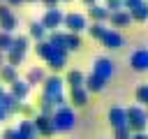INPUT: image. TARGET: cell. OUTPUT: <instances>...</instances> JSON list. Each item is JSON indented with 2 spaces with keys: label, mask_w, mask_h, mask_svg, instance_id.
Here are the masks:
<instances>
[{
  "label": "cell",
  "mask_w": 148,
  "mask_h": 139,
  "mask_svg": "<svg viewBox=\"0 0 148 139\" xmlns=\"http://www.w3.org/2000/svg\"><path fill=\"white\" fill-rule=\"evenodd\" d=\"M25 139H37V130H35V125H32V118H25V120H21L18 123V127H16Z\"/></svg>",
  "instance_id": "cell-23"
},
{
  "label": "cell",
  "mask_w": 148,
  "mask_h": 139,
  "mask_svg": "<svg viewBox=\"0 0 148 139\" xmlns=\"http://www.w3.org/2000/svg\"><path fill=\"white\" fill-rule=\"evenodd\" d=\"M12 39H14V32H5V30H0V51H2V53L12 49Z\"/></svg>",
  "instance_id": "cell-30"
},
{
  "label": "cell",
  "mask_w": 148,
  "mask_h": 139,
  "mask_svg": "<svg viewBox=\"0 0 148 139\" xmlns=\"http://www.w3.org/2000/svg\"><path fill=\"white\" fill-rule=\"evenodd\" d=\"M81 46H83L81 35H79V32H67V39H65V49H67V53H69V51H79Z\"/></svg>",
  "instance_id": "cell-26"
},
{
  "label": "cell",
  "mask_w": 148,
  "mask_h": 139,
  "mask_svg": "<svg viewBox=\"0 0 148 139\" xmlns=\"http://www.w3.org/2000/svg\"><path fill=\"white\" fill-rule=\"evenodd\" d=\"M28 37L35 39V42L46 39V28H44L39 21H30V25H28Z\"/></svg>",
  "instance_id": "cell-20"
},
{
  "label": "cell",
  "mask_w": 148,
  "mask_h": 139,
  "mask_svg": "<svg viewBox=\"0 0 148 139\" xmlns=\"http://www.w3.org/2000/svg\"><path fill=\"white\" fill-rule=\"evenodd\" d=\"M0 2H2V0H0Z\"/></svg>",
  "instance_id": "cell-46"
},
{
  "label": "cell",
  "mask_w": 148,
  "mask_h": 139,
  "mask_svg": "<svg viewBox=\"0 0 148 139\" xmlns=\"http://www.w3.org/2000/svg\"><path fill=\"white\" fill-rule=\"evenodd\" d=\"M2 93H5V86H2V83H0V95H2Z\"/></svg>",
  "instance_id": "cell-43"
},
{
  "label": "cell",
  "mask_w": 148,
  "mask_h": 139,
  "mask_svg": "<svg viewBox=\"0 0 148 139\" xmlns=\"http://www.w3.org/2000/svg\"><path fill=\"white\" fill-rule=\"evenodd\" d=\"M92 74H97L99 79L109 81V79L116 74V63H113L111 58H106V56H99V58H95V63H92Z\"/></svg>",
  "instance_id": "cell-5"
},
{
  "label": "cell",
  "mask_w": 148,
  "mask_h": 139,
  "mask_svg": "<svg viewBox=\"0 0 148 139\" xmlns=\"http://www.w3.org/2000/svg\"><path fill=\"white\" fill-rule=\"evenodd\" d=\"M136 102L141 107H148V83H143V86L136 88Z\"/></svg>",
  "instance_id": "cell-31"
},
{
  "label": "cell",
  "mask_w": 148,
  "mask_h": 139,
  "mask_svg": "<svg viewBox=\"0 0 148 139\" xmlns=\"http://www.w3.org/2000/svg\"><path fill=\"white\" fill-rule=\"evenodd\" d=\"M69 88H79V86H83V72H79V70H67V74H65V79H62Z\"/></svg>",
  "instance_id": "cell-21"
},
{
  "label": "cell",
  "mask_w": 148,
  "mask_h": 139,
  "mask_svg": "<svg viewBox=\"0 0 148 139\" xmlns=\"http://www.w3.org/2000/svg\"><path fill=\"white\" fill-rule=\"evenodd\" d=\"M130 139H148V134H146V132H132Z\"/></svg>",
  "instance_id": "cell-38"
},
{
  "label": "cell",
  "mask_w": 148,
  "mask_h": 139,
  "mask_svg": "<svg viewBox=\"0 0 148 139\" xmlns=\"http://www.w3.org/2000/svg\"><path fill=\"white\" fill-rule=\"evenodd\" d=\"M130 12V16H132V21H136V23H146L148 21V2L143 0L141 5H136L134 9H127Z\"/></svg>",
  "instance_id": "cell-19"
},
{
  "label": "cell",
  "mask_w": 148,
  "mask_h": 139,
  "mask_svg": "<svg viewBox=\"0 0 148 139\" xmlns=\"http://www.w3.org/2000/svg\"><path fill=\"white\" fill-rule=\"evenodd\" d=\"M5 2H7V5H9V7H16V5H21V2H23V0H5Z\"/></svg>",
  "instance_id": "cell-40"
},
{
  "label": "cell",
  "mask_w": 148,
  "mask_h": 139,
  "mask_svg": "<svg viewBox=\"0 0 148 139\" xmlns=\"http://www.w3.org/2000/svg\"><path fill=\"white\" fill-rule=\"evenodd\" d=\"M23 2H39V0H23Z\"/></svg>",
  "instance_id": "cell-44"
},
{
  "label": "cell",
  "mask_w": 148,
  "mask_h": 139,
  "mask_svg": "<svg viewBox=\"0 0 148 139\" xmlns=\"http://www.w3.org/2000/svg\"><path fill=\"white\" fill-rule=\"evenodd\" d=\"M2 65H5V53L0 51V67H2Z\"/></svg>",
  "instance_id": "cell-42"
},
{
  "label": "cell",
  "mask_w": 148,
  "mask_h": 139,
  "mask_svg": "<svg viewBox=\"0 0 148 139\" xmlns=\"http://www.w3.org/2000/svg\"><path fill=\"white\" fill-rule=\"evenodd\" d=\"M7 118H9V116H7V111H5V109H2V107H0V123H5V120H7Z\"/></svg>",
  "instance_id": "cell-39"
},
{
  "label": "cell",
  "mask_w": 148,
  "mask_h": 139,
  "mask_svg": "<svg viewBox=\"0 0 148 139\" xmlns=\"http://www.w3.org/2000/svg\"><path fill=\"white\" fill-rule=\"evenodd\" d=\"M32 125H35L37 134H42V137H53L56 134L53 125H51V116H46V114H35L32 116Z\"/></svg>",
  "instance_id": "cell-9"
},
{
  "label": "cell",
  "mask_w": 148,
  "mask_h": 139,
  "mask_svg": "<svg viewBox=\"0 0 148 139\" xmlns=\"http://www.w3.org/2000/svg\"><path fill=\"white\" fill-rule=\"evenodd\" d=\"M86 30L90 32V37H92V39H102V35H104L106 25H104V23H99V21H92L90 25H86Z\"/></svg>",
  "instance_id": "cell-28"
},
{
  "label": "cell",
  "mask_w": 148,
  "mask_h": 139,
  "mask_svg": "<svg viewBox=\"0 0 148 139\" xmlns=\"http://www.w3.org/2000/svg\"><path fill=\"white\" fill-rule=\"evenodd\" d=\"M16 76H18L16 67H12V65H7V63H5L2 67H0V83H2V86H5V83L9 86V83H12V81H14Z\"/></svg>",
  "instance_id": "cell-24"
},
{
  "label": "cell",
  "mask_w": 148,
  "mask_h": 139,
  "mask_svg": "<svg viewBox=\"0 0 148 139\" xmlns=\"http://www.w3.org/2000/svg\"><path fill=\"white\" fill-rule=\"evenodd\" d=\"M125 116H127V130L130 132H146L148 116H146V109L141 104H132L130 109H125Z\"/></svg>",
  "instance_id": "cell-4"
},
{
  "label": "cell",
  "mask_w": 148,
  "mask_h": 139,
  "mask_svg": "<svg viewBox=\"0 0 148 139\" xmlns=\"http://www.w3.org/2000/svg\"><path fill=\"white\" fill-rule=\"evenodd\" d=\"M62 16H65V14H62L60 7H49V9L44 12V16L39 19V23H42V25L46 28V32H49V30H56V28L62 25Z\"/></svg>",
  "instance_id": "cell-6"
},
{
  "label": "cell",
  "mask_w": 148,
  "mask_h": 139,
  "mask_svg": "<svg viewBox=\"0 0 148 139\" xmlns=\"http://www.w3.org/2000/svg\"><path fill=\"white\" fill-rule=\"evenodd\" d=\"M35 53L53 70V72H60V70H65L67 67V51H62V49H56L53 44H49L46 39H39V42H35Z\"/></svg>",
  "instance_id": "cell-1"
},
{
  "label": "cell",
  "mask_w": 148,
  "mask_h": 139,
  "mask_svg": "<svg viewBox=\"0 0 148 139\" xmlns=\"http://www.w3.org/2000/svg\"><path fill=\"white\" fill-rule=\"evenodd\" d=\"M88 16H90V21H99V23H104L106 19H109V9L104 7V5H88Z\"/></svg>",
  "instance_id": "cell-17"
},
{
  "label": "cell",
  "mask_w": 148,
  "mask_h": 139,
  "mask_svg": "<svg viewBox=\"0 0 148 139\" xmlns=\"http://www.w3.org/2000/svg\"><path fill=\"white\" fill-rule=\"evenodd\" d=\"M104 7L109 12H116V9H123V0H104Z\"/></svg>",
  "instance_id": "cell-35"
},
{
  "label": "cell",
  "mask_w": 148,
  "mask_h": 139,
  "mask_svg": "<svg viewBox=\"0 0 148 139\" xmlns=\"http://www.w3.org/2000/svg\"><path fill=\"white\" fill-rule=\"evenodd\" d=\"M99 42H102V44H104L106 49H111V51H118V49H123V44H125L123 35H120V32H118L116 28H106Z\"/></svg>",
  "instance_id": "cell-8"
},
{
  "label": "cell",
  "mask_w": 148,
  "mask_h": 139,
  "mask_svg": "<svg viewBox=\"0 0 148 139\" xmlns=\"http://www.w3.org/2000/svg\"><path fill=\"white\" fill-rule=\"evenodd\" d=\"M37 104H39V114H46V116H51V114L56 111V104H53V102H51V97H46V95H42Z\"/></svg>",
  "instance_id": "cell-29"
},
{
  "label": "cell",
  "mask_w": 148,
  "mask_h": 139,
  "mask_svg": "<svg viewBox=\"0 0 148 139\" xmlns=\"http://www.w3.org/2000/svg\"><path fill=\"white\" fill-rule=\"evenodd\" d=\"M130 67L134 72H148V49H136L130 56Z\"/></svg>",
  "instance_id": "cell-10"
},
{
  "label": "cell",
  "mask_w": 148,
  "mask_h": 139,
  "mask_svg": "<svg viewBox=\"0 0 148 139\" xmlns=\"http://www.w3.org/2000/svg\"><path fill=\"white\" fill-rule=\"evenodd\" d=\"M42 95L51 97V102H53L56 107H65V104H67V97H65V81H62L56 72L49 74V76H44V81H42Z\"/></svg>",
  "instance_id": "cell-2"
},
{
  "label": "cell",
  "mask_w": 148,
  "mask_h": 139,
  "mask_svg": "<svg viewBox=\"0 0 148 139\" xmlns=\"http://www.w3.org/2000/svg\"><path fill=\"white\" fill-rule=\"evenodd\" d=\"M106 118H109V125L113 130L116 127H127V116H125V109L123 107H111L109 114H106Z\"/></svg>",
  "instance_id": "cell-12"
},
{
  "label": "cell",
  "mask_w": 148,
  "mask_h": 139,
  "mask_svg": "<svg viewBox=\"0 0 148 139\" xmlns=\"http://www.w3.org/2000/svg\"><path fill=\"white\" fill-rule=\"evenodd\" d=\"M76 114L72 107H56V111L51 114V125H53V132L56 134H65V132H72L76 127Z\"/></svg>",
  "instance_id": "cell-3"
},
{
  "label": "cell",
  "mask_w": 148,
  "mask_h": 139,
  "mask_svg": "<svg viewBox=\"0 0 148 139\" xmlns=\"http://www.w3.org/2000/svg\"><path fill=\"white\" fill-rule=\"evenodd\" d=\"M130 134H132V132H130L127 127H116V130H113V139H130Z\"/></svg>",
  "instance_id": "cell-34"
},
{
  "label": "cell",
  "mask_w": 148,
  "mask_h": 139,
  "mask_svg": "<svg viewBox=\"0 0 148 139\" xmlns=\"http://www.w3.org/2000/svg\"><path fill=\"white\" fill-rule=\"evenodd\" d=\"M18 114H23L25 118H32V116H35V107H32V104H23V102H21Z\"/></svg>",
  "instance_id": "cell-33"
},
{
  "label": "cell",
  "mask_w": 148,
  "mask_h": 139,
  "mask_svg": "<svg viewBox=\"0 0 148 139\" xmlns=\"http://www.w3.org/2000/svg\"><path fill=\"white\" fill-rule=\"evenodd\" d=\"M143 0H123V9H134L136 5H141Z\"/></svg>",
  "instance_id": "cell-36"
},
{
  "label": "cell",
  "mask_w": 148,
  "mask_h": 139,
  "mask_svg": "<svg viewBox=\"0 0 148 139\" xmlns=\"http://www.w3.org/2000/svg\"><path fill=\"white\" fill-rule=\"evenodd\" d=\"M0 107L7 111V116H14V114H18V107H21V100H16L9 90H5L2 95H0Z\"/></svg>",
  "instance_id": "cell-14"
},
{
  "label": "cell",
  "mask_w": 148,
  "mask_h": 139,
  "mask_svg": "<svg viewBox=\"0 0 148 139\" xmlns=\"http://www.w3.org/2000/svg\"><path fill=\"white\" fill-rule=\"evenodd\" d=\"M67 100H69L67 104H72V107H76V109H81V107H86V104H88L90 93H88L83 86H79V88H69V97H67Z\"/></svg>",
  "instance_id": "cell-11"
},
{
  "label": "cell",
  "mask_w": 148,
  "mask_h": 139,
  "mask_svg": "<svg viewBox=\"0 0 148 139\" xmlns=\"http://www.w3.org/2000/svg\"><path fill=\"white\" fill-rule=\"evenodd\" d=\"M16 25H18V21H16L14 12H7V14L0 16V30H5V32H14Z\"/></svg>",
  "instance_id": "cell-22"
},
{
  "label": "cell",
  "mask_w": 148,
  "mask_h": 139,
  "mask_svg": "<svg viewBox=\"0 0 148 139\" xmlns=\"http://www.w3.org/2000/svg\"><path fill=\"white\" fill-rule=\"evenodd\" d=\"M62 25L67 28V32H79V35H81V32L86 30L88 21H86L83 14H79V12H69V14L62 16Z\"/></svg>",
  "instance_id": "cell-7"
},
{
  "label": "cell",
  "mask_w": 148,
  "mask_h": 139,
  "mask_svg": "<svg viewBox=\"0 0 148 139\" xmlns=\"http://www.w3.org/2000/svg\"><path fill=\"white\" fill-rule=\"evenodd\" d=\"M146 116H148V109H146Z\"/></svg>",
  "instance_id": "cell-45"
},
{
  "label": "cell",
  "mask_w": 148,
  "mask_h": 139,
  "mask_svg": "<svg viewBox=\"0 0 148 139\" xmlns=\"http://www.w3.org/2000/svg\"><path fill=\"white\" fill-rule=\"evenodd\" d=\"M83 88L88 90V93H102L104 88H106V81L104 79H99L97 74H88V76H83Z\"/></svg>",
  "instance_id": "cell-16"
},
{
  "label": "cell",
  "mask_w": 148,
  "mask_h": 139,
  "mask_svg": "<svg viewBox=\"0 0 148 139\" xmlns=\"http://www.w3.org/2000/svg\"><path fill=\"white\" fill-rule=\"evenodd\" d=\"M39 2H42V5L49 9V7H58V2H60V0H39Z\"/></svg>",
  "instance_id": "cell-37"
},
{
  "label": "cell",
  "mask_w": 148,
  "mask_h": 139,
  "mask_svg": "<svg viewBox=\"0 0 148 139\" xmlns=\"http://www.w3.org/2000/svg\"><path fill=\"white\" fill-rule=\"evenodd\" d=\"M146 2H148V0H146Z\"/></svg>",
  "instance_id": "cell-47"
},
{
  "label": "cell",
  "mask_w": 148,
  "mask_h": 139,
  "mask_svg": "<svg viewBox=\"0 0 148 139\" xmlns=\"http://www.w3.org/2000/svg\"><path fill=\"white\" fill-rule=\"evenodd\" d=\"M28 46H30V37H28V35H14V39H12V49H14V51L25 53Z\"/></svg>",
  "instance_id": "cell-27"
},
{
  "label": "cell",
  "mask_w": 148,
  "mask_h": 139,
  "mask_svg": "<svg viewBox=\"0 0 148 139\" xmlns=\"http://www.w3.org/2000/svg\"><path fill=\"white\" fill-rule=\"evenodd\" d=\"M106 21H111L113 28H125V25L132 23V16H130L127 9H116V12H109V19Z\"/></svg>",
  "instance_id": "cell-15"
},
{
  "label": "cell",
  "mask_w": 148,
  "mask_h": 139,
  "mask_svg": "<svg viewBox=\"0 0 148 139\" xmlns=\"http://www.w3.org/2000/svg\"><path fill=\"white\" fill-rule=\"evenodd\" d=\"M2 139H25V137H23L16 127H7V130L2 132Z\"/></svg>",
  "instance_id": "cell-32"
},
{
  "label": "cell",
  "mask_w": 148,
  "mask_h": 139,
  "mask_svg": "<svg viewBox=\"0 0 148 139\" xmlns=\"http://www.w3.org/2000/svg\"><path fill=\"white\" fill-rule=\"evenodd\" d=\"M23 60H25V53H21V51H14V49L5 51V63H7V65H12V67H18V65H23Z\"/></svg>",
  "instance_id": "cell-25"
},
{
  "label": "cell",
  "mask_w": 148,
  "mask_h": 139,
  "mask_svg": "<svg viewBox=\"0 0 148 139\" xmlns=\"http://www.w3.org/2000/svg\"><path fill=\"white\" fill-rule=\"evenodd\" d=\"M44 76H46L44 67H39V65H37V67H30V70H28V74H25V81H28V86L32 88V86H37V83L42 86Z\"/></svg>",
  "instance_id": "cell-18"
},
{
  "label": "cell",
  "mask_w": 148,
  "mask_h": 139,
  "mask_svg": "<svg viewBox=\"0 0 148 139\" xmlns=\"http://www.w3.org/2000/svg\"><path fill=\"white\" fill-rule=\"evenodd\" d=\"M9 93H12L16 100H21V102H23V100L30 95V86H28V81H25V79H18V76H16V79L9 83Z\"/></svg>",
  "instance_id": "cell-13"
},
{
  "label": "cell",
  "mask_w": 148,
  "mask_h": 139,
  "mask_svg": "<svg viewBox=\"0 0 148 139\" xmlns=\"http://www.w3.org/2000/svg\"><path fill=\"white\" fill-rule=\"evenodd\" d=\"M81 2H83V5H95L97 0H81Z\"/></svg>",
  "instance_id": "cell-41"
}]
</instances>
